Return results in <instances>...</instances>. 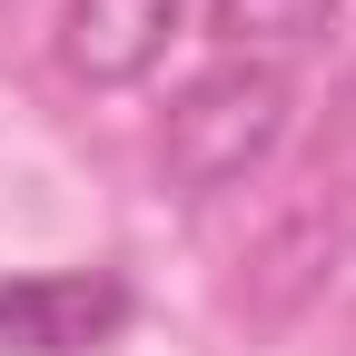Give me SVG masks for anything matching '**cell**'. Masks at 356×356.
Masks as SVG:
<instances>
[{
	"mask_svg": "<svg viewBox=\"0 0 356 356\" xmlns=\"http://www.w3.org/2000/svg\"><path fill=\"white\" fill-rule=\"evenodd\" d=\"M287 119H297V79H287V70L218 60V70H198V79L168 99L159 168H168L178 198H218V188H238V178H257L267 159H277Z\"/></svg>",
	"mask_w": 356,
	"mask_h": 356,
	"instance_id": "1",
	"label": "cell"
},
{
	"mask_svg": "<svg viewBox=\"0 0 356 356\" xmlns=\"http://www.w3.org/2000/svg\"><path fill=\"white\" fill-rule=\"evenodd\" d=\"M129 317H139V297H129L119 267H30V277H0V356H89Z\"/></svg>",
	"mask_w": 356,
	"mask_h": 356,
	"instance_id": "2",
	"label": "cell"
},
{
	"mask_svg": "<svg viewBox=\"0 0 356 356\" xmlns=\"http://www.w3.org/2000/svg\"><path fill=\"white\" fill-rule=\"evenodd\" d=\"M178 20H188V0H60V70L79 89H139Z\"/></svg>",
	"mask_w": 356,
	"mask_h": 356,
	"instance_id": "3",
	"label": "cell"
},
{
	"mask_svg": "<svg viewBox=\"0 0 356 356\" xmlns=\"http://www.w3.org/2000/svg\"><path fill=\"white\" fill-rule=\"evenodd\" d=\"M337 30V0H208V40L248 70H287Z\"/></svg>",
	"mask_w": 356,
	"mask_h": 356,
	"instance_id": "4",
	"label": "cell"
}]
</instances>
